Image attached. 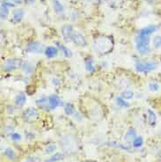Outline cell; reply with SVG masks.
Masks as SVG:
<instances>
[{"instance_id": "obj_1", "label": "cell", "mask_w": 161, "mask_h": 162, "mask_svg": "<svg viewBox=\"0 0 161 162\" xmlns=\"http://www.w3.org/2000/svg\"><path fill=\"white\" fill-rule=\"evenodd\" d=\"M136 48L140 54H147L150 51V39L149 36L138 35L136 38Z\"/></svg>"}, {"instance_id": "obj_2", "label": "cell", "mask_w": 161, "mask_h": 162, "mask_svg": "<svg viewBox=\"0 0 161 162\" xmlns=\"http://www.w3.org/2000/svg\"><path fill=\"white\" fill-rule=\"evenodd\" d=\"M156 69V64L154 62L137 63L136 64V70L139 72H148Z\"/></svg>"}, {"instance_id": "obj_3", "label": "cell", "mask_w": 161, "mask_h": 162, "mask_svg": "<svg viewBox=\"0 0 161 162\" xmlns=\"http://www.w3.org/2000/svg\"><path fill=\"white\" fill-rule=\"evenodd\" d=\"M22 61L19 59H10L8 60L5 65H4V70L6 72H11V71H13L17 68H19L22 65Z\"/></svg>"}, {"instance_id": "obj_4", "label": "cell", "mask_w": 161, "mask_h": 162, "mask_svg": "<svg viewBox=\"0 0 161 162\" xmlns=\"http://www.w3.org/2000/svg\"><path fill=\"white\" fill-rule=\"evenodd\" d=\"M49 107L52 109L55 108L56 107H58V106H62L63 105V103H62L61 100L59 99V97L55 95V94L51 95L49 98Z\"/></svg>"}, {"instance_id": "obj_5", "label": "cell", "mask_w": 161, "mask_h": 162, "mask_svg": "<svg viewBox=\"0 0 161 162\" xmlns=\"http://www.w3.org/2000/svg\"><path fill=\"white\" fill-rule=\"evenodd\" d=\"M71 41L77 44V45H80V46H82V45H85L86 44V40L85 38L81 35L80 33H77V32H74L73 34H72V36H71Z\"/></svg>"}, {"instance_id": "obj_6", "label": "cell", "mask_w": 161, "mask_h": 162, "mask_svg": "<svg viewBox=\"0 0 161 162\" xmlns=\"http://www.w3.org/2000/svg\"><path fill=\"white\" fill-rule=\"evenodd\" d=\"M74 32L75 31H74L73 27H71V26H64L63 27V35L64 39L67 40V41H69L71 38Z\"/></svg>"}, {"instance_id": "obj_7", "label": "cell", "mask_w": 161, "mask_h": 162, "mask_svg": "<svg viewBox=\"0 0 161 162\" xmlns=\"http://www.w3.org/2000/svg\"><path fill=\"white\" fill-rule=\"evenodd\" d=\"M13 4H11V3H2L1 4V19H5L8 16V9L9 7H13Z\"/></svg>"}, {"instance_id": "obj_8", "label": "cell", "mask_w": 161, "mask_h": 162, "mask_svg": "<svg viewBox=\"0 0 161 162\" xmlns=\"http://www.w3.org/2000/svg\"><path fill=\"white\" fill-rule=\"evenodd\" d=\"M27 50L31 52H35V53H41V46L39 42H31L27 46Z\"/></svg>"}, {"instance_id": "obj_9", "label": "cell", "mask_w": 161, "mask_h": 162, "mask_svg": "<svg viewBox=\"0 0 161 162\" xmlns=\"http://www.w3.org/2000/svg\"><path fill=\"white\" fill-rule=\"evenodd\" d=\"M157 29H158V27H157V26H153V25L149 26V27H144V29H142L140 34H141V35H144V36H149L150 34L153 33Z\"/></svg>"}, {"instance_id": "obj_10", "label": "cell", "mask_w": 161, "mask_h": 162, "mask_svg": "<svg viewBox=\"0 0 161 162\" xmlns=\"http://www.w3.org/2000/svg\"><path fill=\"white\" fill-rule=\"evenodd\" d=\"M23 16H24V11L22 9H17L16 11H14L13 18L15 22H19L22 19Z\"/></svg>"}, {"instance_id": "obj_11", "label": "cell", "mask_w": 161, "mask_h": 162, "mask_svg": "<svg viewBox=\"0 0 161 162\" xmlns=\"http://www.w3.org/2000/svg\"><path fill=\"white\" fill-rule=\"evenodd\" d=\"M56 45L58 46L59 50L63 53V55L66 56V57H71V51L69 50L68 48H66V46H63V44L59 43V42H56Z\"/></svg>"}, {"instance_id": "obj_12", "label": "cell", "mask_w": 161, "mask_h": 162, "mask_svg": "<svg viewBox=\"0 0 161 162\" xmlns=\"http://www.w3.org/2000/svg\"><path fill=\"white\" fill-rule=\"evenodd\" d=\"M57 53H58V51L55 47H48L45 50V55L48 57H55Z\"/></svg>"}, {"instance_id": "obj_13", "label": "cell", "mask_w": 161, "mask_h": 162, "mask_svg": "<svg viewBox=\"0 0 161 162\" xmlns=\"http://www.w3.org/2000/svg\"><path fill=\"white\" fill-rule=\"evenodd\" d=\"M53 7L56 13H63V5L58 1V0H53Z\"/></svg>"}, {"instance_id": "obj_14", "label": "cell", "mask_w": 161, "mask_h": 162, "mask_svg": "<svg viewBox=\"0 0 161 162\" xmlns=\"http://www.w3.org/2000/svg\"><path fill=\"white\" fill-rule=\"evenodd\" d=\"M15 102L18 106H23L26 102V95L23 94H19L15 99Z\"/></svg>"}, {"instance_id": "obj_15", "label": "cell", "mask_w": 161, "mask_h": 162, "mask_svg": "<svg viewBox=\"0 0 161 162\" xmlns=\"http://www.w3.org/2000/svg\"><path fill=\"white\" fill-rule=\"evenodd\" d=\"M64 158V155L61 153H55V155H53L49 159L47 160V162H56V161H58V160H61Z\"/></svg>"}, {"instance_id": "obj_16", "label": "cell", "mask_w": 161, "mask_h": 162, "mask_svg": "<svg viewBox=\"0 0 161 162\" xmlns=\"http://www.w3.org/2000/svg\"><path fill=\"white\" fill-rule=\"evenodd\" d=\"M37 115H38V112L34 108H28L25 112V116L27 118H31L33 116H37Z\"/></svg>"}, {"instance_id": "obj_17", "label": "cell", "mask_w": 161, "mask_h": 162, "mask_svg": "<svg viewBox=\"0 0 161 162\" xmlns=\"http://www.w3.org/2000/svg\"><path fill=\"white\" fill-rule=\"evenodd\" d=\"M86 70L90 72L94 71V61L92 59H88L86 62Z\"/></svg>"}, {"instance_id": "obj_18", "label": "cell", "mask_w": 161, "mask_h": 162, "mask_svg": "<svg viewBox=\"0 0 161 162\" xmlns=\"http://www.w3.org/2000/svg\"><path fill=\"white\" fill-rule=\"evenodd\" d=\"M65 113L68 115H71L74 113V107L71 105V103H67L65 107Z\"/></svg>"}, {"instance_id": "obj_19", "label": "cell", "mask_w": 161, "mask_h": 162, "mask_svg": "<svg viewBox=\"0 0 161 162\" xmlns=\"http://www.w3.org/2000/svg\"><path fill=\"white\" fill-rule=\"evenodd\" d=\"M144 143V140H143V138L141 137H136L134 141H133V145L135 147H140Z\"/></svg>"}, {"instance_id": "obj_20", "label": "cell", "mask_w": 161, "mask_h": 162, "mask_svg": "<svg viewBox=\"0 0 161 162\" xmlns=\"http://www.w3.org/2000/svg\"><path fill=\"white\" fill-rule=\"evenodd\" d=\"M148 113H149V119H150V123H152V125L155 123L156 122V115L154 114V112L151 109L148 110Z\"/></svg>"}, {"instance_id": "obj_21", "label": "cell", "mask_w": 161, "mask_h": 162, "mask_svg": "<svg viewBox=\"0 0 161 162\" xmlns=\"http://www.w3.org/2000/svg\"><path fill=\"white\" fill-rule=\"evenodd\" d=\"M136 131H135L134 129H130V130H129V131L127 132V134H126L125 139H126V140H128L129 138H130V139L131 137H136Z\"/></svg>"}, {"instance_id": "obj_22", "label": "cell", "mask_w": 161, "mask_h": 162, "mask_svg": "<svg viewBox=\"0 0 161 162\" xmlns=\"http://www.w3.org/2000/svg\"><path fill=\"white\" fill-rule=\"evenodd\" d=\"M23 69H24V71L27 74H30L31 72H33V66L29 64H24V66H23Z\"/></svg>"}, {"instance_id": "obj_23", "label": "cell", "mask_w": 161, "mask_h": 162, "mask_svg": "<svg viewBox=\"0 0 161 162\" xmlns=\"http://www.w3.org/2000/svg\"><path fill=\"white\" fill-rule=\"evenodd\" d=\"M133 92H129V91H127V92H122V98H124V99H127V100H129V99H131L132 97H133Z\"/></svg>"}, {"instance_id": "obj_24", "label": "cell", "mask_w": 161, "mask_h": 162, "mask_svg": "<svg viewBox=\"0 0 161 162\" xmlns=\"http://www.w3.org/2000/svg\"><path fill=\"white\" fill-rule=\"evenodd\" d=\"M153 44L155 48H159L161 46V36H157L153 40Z\"/></svg>"}, {"instance_id": "obj_25", "label": "cell", "mask_w": 161, "mask_h": 162, "mask_svg": "<svg viewBox=\"0 0 161 162\" xmlns=\"http://www.w3.org/2000/svg\"><path fill=\"white\" fill-rule=\"evenodd\" d=\"M5 154H6V156H7L9 159H14V157H15L14 152H13L11 149H7L6 152H5Z\"/></svg>"}, {"instance_id": "obj_26", "label": "cell", "mask_w": 161, "mask_h": 162, "mask_svg": "<svg viewBox=\"0 0 161 162\" xmlns=\"http://www.w3.org/2000/svg\"><path fill=\"white\" fill-rule=\"evenodd\" d=\"M158 88H159V86L157 83H151L149 85V89L152 92H157L158 90Z\"/></svg>"}, {"instance_id": "obj_27", "label": "cell", "mask_w": 161, "mask_h": 162, "mask_svg": "<svg viewBox=\"0 0 161 162\" xmlns=\"http://www.w3.org/2000/svg\"><path fill=\"white\" fill-rule=\"evenodd\" d=\"M55 149H56L55 145L51 144V145H49L47 147V149H46V153H51L52 152H54V151H55Z\"/></svg>"}, {"instance_id": "obj_28", "label": "cell", "mask_w": 161, "mask_h": 162, "mask_svg": "<svg viewBox=\"0 0 161 162\" xmlns=\"http://www.w3.org/2000/svg\"><path fill=\"white\" fill-rule=\"evenodd\" d=\"M116 100H117L118 105H120L121 107H128V106H129V104H128V103H126V102H125L122 98H120V97L117 98Z\"/></svg>"}, {"instance_id": "obj_29", "label": "cell", "mask_w": 161, "mask_h": 162, "mask_svg": "<svg viewBox=\"0 0 161 162\" xmlns=\"http://www.w3.org/2000/svg\"><path fill=\"white\" fill-rule=\"evenodd\" d=\"M36 102H37L38 105H40L41 107H45L46 106V103H47V99H46V98H41V99L38 100Z\"/></svg>"}, {"instance_id": "obj_30", "label": "cell", "mask_w": 161, "mask_h": 162, "mask_svg": "<svg viewBox=\"0 0 161 162\" xmlns=\"http://www.w3.org/2000/svg\"><path fill=\"white\" fill-rule=\"evenodd\" d=\"M13 140H15V141H19V140H20L21 139V137H20V135H19V134H17V133H14L13 136Z\"/></svg>"}, {"instance_id": "obj_31", "label": "cell", "mask_w": 161, "mask_h": 162, "mask_svg": "<svg viewBox=\"0 0 161 162\" xmlns=\"http://www.w3.org/2000/svg\"><path fill=\"white\" fill-rule=\"evenodd\" d=\"M27 162H39L36 159H34V158H29L27 160Z\"/></svg>"}, {"instance_id": "obj_32", "label": "cell", "mask_w": 161, "mask_h": 162, "mask_svg": "<svg viewBox=\"0 0 161 162\" xmlns=\"http://www.w3.org/2000/svg\"><path fill=\"white\" fill-rule=\"evenodd\" d=\"M14 1H15V2H19H19H20V0H14Z\"/></svg>"}, {"instance_id": "obj_33", "label": "cell", "mask_w": 161, "mask_h": 162, "mask_svg": "<svg viewBox=\"0 0 161 162\" xmlns=\"http://www.w3.org/2000/svg\"><path fill=\"white\" fill-rule=\"evenodd\" d=\"M147 1H149V2H152V0H147Z\"/></svg>"}]
</instances>
